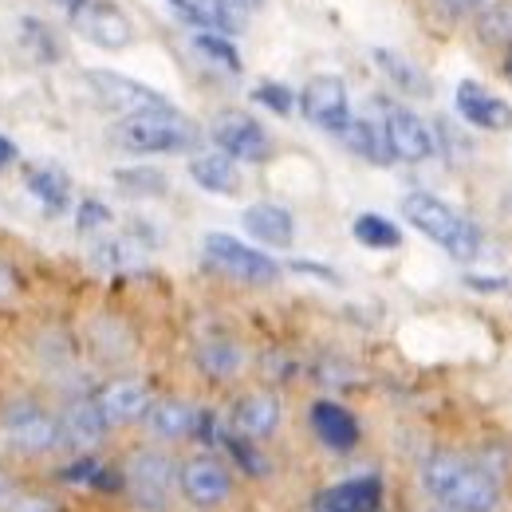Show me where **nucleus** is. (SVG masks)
<instances>
[{
    "mask_svg": "<svg viewBox=\"0 0 512 512\" xmlns=\"http://www.w3.org/2000/svg\"><path fill=\"white\" fill-rule=\"evenodd\" d=\"M418 481H422V493L434 501V509L501 512V505H505L501 477L485 461L457 453V449H434L422 461Z\"/></svg>",
    "mask_w": 512,
    "mask_h": 512,
    "instance_id": "obj_1",
    "label": "nucleus"
},
{
    "mask_svg": "<svg viewBox=\"0 0 512 512\" xmlns=\"http://www.w3.org/2000/svg\"><path fill=\"white\" fill-rule=\"evenodd\" d=\"M402 217H406L422 237H430L434 245H442L453 260H473V256H481V229H477L465 213H457L449 201L434 197V193L410 190L402 197Z\"/></svg>",
    "mask_w": 512,
    "mask_h": 512,
    "instance_id": "obj_2",
    "label": "nucleus"
},
{
    "mask_svg": "<svg viewBox=\"0 0 512 512\" xmlns=\"http://www.w3.org/2000/svg\"><path fill=\"white\" fill-rule=\"evenodd\" d=\"M123 489L134 512H170L178 493V461L162 449H134L123 461Z\"/></svg>",
    "mask_w": 512,
    "mask_h": 512,
    "instance_id": "obj_3",
    "label": "nucleus"
},
{
    "mask_svg": "<svg viewBox=\"0 0 512 512\" xmlns=\"http://www.w3.org/2000/svg\"><path fill=\"white\" fill-rule=\"evenodd\" d=\"M119 146L130 154H182L197 142V127L182 111L158 107V111H142V115H127L119 130H115Z\"/></svg>",
    "mask_w": 512,
    "mask_h": 512,
    "instance_id": "obj_4",
    "label": "nucleus"
},
{
    "mask_svg": "<svg viewBox=\"0 0 512 512\" xmlns=\"http://www.w3.org/2000/svg\"><path fill=\"white\" fill-rule=\"evenodd\" d=\"M201 253L209 260V268H217L221 276L237 280V284H253V288H268L280 280V264L268 253H256L245 241L229 237V233H209L201 241Z\"/></svg>",
    "mask_w": 512,
    "mask_h": 512,
    "instance_id": "obj_5",
    "label": "nucleus"
},
{
    "mask_svg": "<svg viewBox=\"0 0 512 512\" xmlns=\"http://www.w3.org/2000/svg\"><path fill=\"white\" fill-rule=\"evenodd\" d=\"M233 469L213 453H193L178 465V493L197 512H217L233 501Z\"/></svg>",
    "mask_w": 512,
    "mask_h": 512,
    "instance_id": "obj_6",
    "label": "nucleus"
},
{
    "mask_svg": "<svg viewBox=\"0 0 512 512\" xmlns=\"http://www.w3.org/2000/svg\"><path fill=\"white\" fill-rule=\"evenodd\" d=\"M0 430H4L8 446L16 449V453H28V457H40V453H52V449L64 446L60 442V418L48 414L36 402L8 406L4 418H0Z\"/></svg>",
    "mask_w": 512,
    "mask_h": 512,
    "instance_id": "obj_7",
    "label": "nucleus"
},
{
    "mask_svg": "<svg viewBox=\"0 0 512 512\" xmlns=\"http://www.w3.org/2000/svg\"><path fill=\"white\" fill-rule=\"evenodd\" d=\"M379 127H383L390 162H426L438 150L434 130L402 103H383V123Z\"/></svg>",
    "mask_w": 512,
    "mask_h": 512,
    "instance_id": "obj_8",
    "label": "nucleus"
},
{
    "mask_svg": "<svg viewBox=\"0 0 512 512\" xmlns=\"http://www.w3.org/2000/svg\"><path fill=\"white\" fill-rule=\"evenodd\" d=\"M71 24L87 44L103 52H123L134 44V24L127 20V12L107 0H83L79 8H71Z\"/></svg>",
    "mask_w": 512,
    "mask_h": 512,
    "instance_id": "obj_9",
    "label": "nucleus"
},
{
    "mask_svg": "<svg viewBox=\"0 0 512 512\" xmlns=\"http://www.w3.org/2000/svg\"><path fill=\"white\" fill-rule=\"evenodd\" d=\"M300 107L312 127L331 130V134H343L351 123V99H347V83L339 75H312L300 91Z\"/></svg>",
    "mask_w": 512,
    "mask_h": 512,
    "instance_id": "obj_10",
    "label": "nucleus"
},
{
    "mask_svg": "<svg viewBox=\"0 0 512 512\" xmlns=\"http://www.w3.org/2000/svg\"><path fill=\"white\" fill-rule=\"evenodd\" d=\"M213 142H217L221 154H229L237 162H253V166L268 162V154H272L268 130L260 127L253 115H245V111H221L213 119Z\"/></svg>",
    "mask_w": 512,
    "mask_h": 512,
    "instance_id": "obj_11",
    "label": "nucleus"
},
{
    "mask_svg": "<svg viewBox=\"0 0 512 512\" xmlns=\"http://www.w3.org/2000/svg\"><path fill=\"white\" fill-rule=\"evenodd\" d=\"M87 83H91V91H95L111 111H119L123 119H127V115H142V111L170 107V99H166L162 91H154V87L130 79L123 71H87Z\"/></svg>",
    "mask_w": 512,
    "mask_h": 512,
    "instance_id": "obj_12",
    "label": "nucleus"
},
{
    "mask_svg": "<svg viewBox=\"0 0 512 512\" xmlns=\"http://www.w3.org/2000/svg\"><path fill=\"white\" fill-rule=\"evenodd\" d=\"M229 418H233V430H237L241 438L264 442V438H272V434L280 430L284 406H280V398H276L272 390H249V394H241V398L233 402Z\"/></svg>",
    "mask_w": 512,
    "mask_h": 512,
    "instance_id": "obj_13",
    "label": "nucleus"
},
{
    "mask_svg": "<svg viewBox=\"0 0 512 512\" xmlns=\"http://www.w3.org/2000/svg\"><path fill=\"white\" fill-rule=\"evenodd\" d=\"M107 430L111 426H107V418H103L95 398H79V402H71L60 414V442L67 449H75V453H95V449L103 446Z\"/></svg>",
    "mask_w": 512,
    "mask_h": 512,
    "instance_id": "obj_14",
    "label": "nucleus"
},
{
    "mask_svg": "<svg viewBox=\"0 0 512 512\" xmlns=\"http://www.w3.org/2000/svg\"><path fill=\"white\" fill-rule=\"evenodd\" d=\"M95 402H99L107 426L115 430V426H134V422H142L146 410H150V402H154V394H150V386L138 383V379H115V383H107L99 390Z\"/></svg>",
    "mask_w": 512,
    "mask_h": 512,
    "instance_id": "obj_15",
    "label": "nucleus"
},
{
    "mask_svg": "<svg viewBox=\"0 0 512 512\" xmlns=\"http://www.w3.org/2000/svg\"><path fill=\"white\" fill-rule=\"evenodd\" d=\"M457 115L477 130H512V107L509 103H505L501 95L485 91V87H481V83H473V79L457 83Z\"/></svg>",
    "mask_w": 512,
    "mask_h": 512,
    "instance_id": "obj_16",
    "label": "nucleus"
},
{
    "mask_svg": "<svg viewBox=\"0 0 512 512\" xmlns=\"http://www.w3.org/2000/svg\"><path fill=\"white\" fill-rule=\"evenodd\" d=\"M142 422L162 442H186V438L197 434L201 414L193 410V402H186V398H154Z\"/></svg>",
    "mask_w": 512,
    "mask_h": 512,
    "instance_id": "obj_17",
    "label": "nucleus"
},
{
    "mask_svg": "<svg viewBox=\"0 0 512 512\" xmlns=\"http://www.w3.org/2000/svg\"><path fill=\"white\" fill-rule=\"evenodd\" d=\"M379 505H383V481L355 477V481H343V485L316 493L312 512H379Z\"/></svg>",
    "mask_w": 512,
    "mask_h": 512,
    "instance_id": "obj_18",
    "label": "nucleus"
},
{
    "mask_svg": "<svg viewBox=\"0 0 512 512\" xmlns=\"http://www.w3.org/2000/svg\"><path fill=\"white\" fill-rule=\"evenodd\" d=\"M308 418H312V434L331 453H351V449L359 446V422H355V414L347 406H339L331 398H320Z\"/></svg>",
    "mask_w": 512,
    "mask_h": 512,
    "instance_id": "obj_19",
    "label": "nucleus"
},
{
    "mask_svg": "<svg viewBox=\"0 0 512 512\" xmlns=\"http://www.w3.org/2000/svg\"><path fill=\"white\" fill-rule=\"evenodd\" d=\"M245 229H249V237H256L260 245H268V249H288L292 241H296V221H292V213L284 209V205H272V201H256L245 209Z\"/></svg>",
    "mask_w": 512,
    "mask_h": 512,
    "instance_id": "obj_20",
    "label": "nucleus"
},
{
    "mask_svg": "<svg viewBox=\"0 0 512 512\" xmlns=\"http://www.w3.org/2000/svg\"><path fill=\"white\" fill-rule=\"evenodd\" d=\"M190 24H197L201 32H217V36H241L245 16L233 0H170Z\"/></svg>",
    "mask_w": 512,
    "mask_h": 512,
    "instance_id": "obj_21",
    "label": "nucleus"
},
{
    "mask_svg": "<svg viewBox=\"0 0 512 512\" xmlns=\"http://www.w3.org/2000/svg\"><path fill=\"white\" fill-rule=\"evenodd\" d=\"M190 178L205 193H217V197H233L241 193V170L229 154L221 150H209V154H197L190 162Z\"/></svg>",
    "mask_w": 512,
    "mask_h": 512,
    "instance_id": "obj_22",
    "label": "nucleus"
},
{
    "mask_svg": "<svg viewBox=\"0 0 512 512\" xmlns=\"http://www.w3.org/2000/svg\"><path fill=\"white\" fill-rule=\"evenodd\" d=\"M197 367H201L209 379L225 383V379H233V375L245 367V351H241V343H233V339H209V343L197 347Z\"/></svg>",
    "mask_w": 512,
    "mask_h": 512,
    "instance_id": "obj_23",
    "label": "nucleus"
},
{
    "mask_svg": "<svg viewBox=\"0 0 512 512\" xmlns=\"http://www.w3.org/2000/svg\"><path fill=\"white\" fill-rule=\"evenodd\" d=\"M343 138H347V146H351L363 162H371V166H390V150H386V138L379 123H371V119H351L347 130H343Z\"/></svg>",
    "mask_w": 512,
    "mask_h": 512,
    "instance_id": "obj_24",
    "label": "nucleus"
},
{
    "mask_svg": "<svg viewBox=\"0 0 512 512\" xmlns=\"http://www.w3.org/2000/svg\"><path fill=\"white\" fill-rule=\"evenodd\" d=\"M351 233H355V241L359 245H367V249H375V253H383V249H398L402 245V233H398V225L383 217V213H359L355 217V225H351Z\"/></svg>",
    "mask_w": 512,
    "mask_h": 512,
    "instance_id": "obj_25",
    "label": "nucleus"
},
{
    "mask_svg": "<svg viewBox=\"0 0 512 512\" xmlns=\"http://www.w3.org/2000/svg\"><path fill=\"white\" fill-rule=\"evenodd\" d=\"M28 193L40 201V209L60 213L67 205V178L56 166H36V170H28Z\"/></svg>",
    "mask_w": 512,
    "mask_h": 512,
    "instance_id": "obj_26",
    "label": "nucleus"
},
{
    "mask_svg": "<svg viewBox=\"0 0 512 512\" xmlns=\"http://www.w3.org/2000/svg\"><path fill=\"white\" fill-rule=\"evenodd\" d=\"M20 40H24V48L32 52V60H40V64H52V60H60V44H56V36H52V28H44L40 20H20Z\"/></svg>",
    "mask_w": 512,
    "mask_h": 512,
    "instance_id": "obj_27",
    "label": "nucleus"
},
{
    "mask_svg": "<svg viewBox=\"0 0 512 512\" xmlns=\"http://www.w3.org/2000/svg\"><path fill=\"white\" fill-rule=\"evenodd\" d=\"M481 40L485 44H509L512 40V4L509 0H497L481 12Z\"/></svg>",
    "mask_w": 512,
    "mask_h": 512,
    "instance_id": "obj_28",
    "label": "nucleus"
},
{
    "mask_svg": "<svg viewBox=\"0 0 512 512\" xmlns=\"http://www.w3.org/2000/svg\"><path fill=\"white\" fill-rule=\"evenodd\" d=\"M193 44H197V52H205L209 60H217L225 71H241V56H237V48L229 44V36H217V32H197V36H193Z\"/></svg>",
    "mask_w": 512,
    "mask_h": 512,
    "instance_id": "obj_29",
    "label": "nucleus"
},
{
    "mask_svg": "<svg viewBox=\"0 0 512 512\" xmlns=\"http://www.w3.org/2000/svg\"><path fill=\"white\" fill-rule=\"evenodd\" d=\"M375 60H379V67H383L386 75H390V79H394L402 91H426V75H422L414 64L398 60L394 52H375Z\"/></svg>",
    "mask_w": 512,
    "mask_h": 512,
    "instance_id": "obj_30",
    "label": "nucleus"
},
{
    "mask_svg": "<svg viewBox=\"0 0 512 512\" xmlns=\"http://www.w3.org/2000/svg\"><path fill=\"white\" fill-rule=\"evenodd\" d=\"M119 186H130V193H162L166 190V178L158 170H119L115 174Z\"/></svg>",
    "mask_w": 512,
    "mask_h": 512,
    "instance_id": "obj_31",
    "label": "nucleus"
},
{
    "mask_svg": "<svg viewBox=\"0 0 512 512\" xmlns=\"http://www.w3.org/2000/svg\"><path fill=\"white\" fill-rule=\"evenodd\" d=\"M256 103L272 107L276 115H288L296 99H292V91H288V87H280V83H260V87H256Z\"/></svg>",
    "mask_w": 512,
    "mask_h": 512,
    "instance_id": "obj_32",
    "label": "nucleus"
},
{
    "mask_svg": "<svg viewBox=\"0 0 512 512\" xmlns=\"http://www.w3.org/2000/svg\"><path fill=\"white\" fill-rule=\"evenodd\" d=\"M438 4V12L446 16V20H469V16H481L489 4H497V0H434Z\"/></svg>",
    "mask_w": 512,
    "mask_h": 512,
    "instance_id": "obj_33",
    "label": "nucleus"
},
{
    "mask_svg": "<svg viewBox=\"0 0 512 512\" xmlns=\"http://www.w3.org/2000/svg\"><path fill=\"white\" fill-rule=\"evenodd\" d=\"M4 512H60V505L52 497H44V493H20L16 489V497L4 505Z\"/></svg>",
    "mask_w": 512,
    "mask_h": 512,
    "instance_id": "obj_34",
    "label": "nucleus"
},
{
    "mask_svg": "<svg viewBox=\"0 0 512 512\" xmlns=\"http://www.w3.org/2000/svg\"><path fill=\"white\" fill-rule=\"evenodd\" d=\"M229 449H233V457H237L253 477H264V461L256 457L253 446H245V438H229Z\"/></svg>",
    "mask_w": 512,
    "mask_h": 512,
    "instance_id": "obj_35",
    "label": "nucleus"
},
{
    "mask_svg": "<svg viewBox=\"0 0 512 512\" xmlns=\"http://www.w3.org/2000/svg\"><path fill=\"white\" fill-rule=\"evenodd\" d=\"M103 221H111V213H107L99 201H83V209H79V229L87 233V229H99Z\"/></svg>",
    "mask_w": 512,
    "mask_h": 512,
    "instance_id": "obj_36",
    "label": "nucleus"
},
{
    "mask_svg": "<svg viewBox=\"0 0 512 512\" xmlns=\"http://www.w3.org/2000/svg\"><path fill=\"white\" fill-rule=\"evenodd\" d=\"M465 284H469V288H477V292H505V280H485V276H469Z\"/></svg>",
    "mask_w": 512,
    "mask_h": 512,
    "instance_id": "obj_37",
    "label": "nucleus"
},
{
    "mask_svg": "<svg viewBox=\"0 0 512 512\" xmlns=\"http://www.w3.org/2000/svg\"><path fill=\"white\" fill-rule=\"evenodd\" d=\"M12 497H16V481H12V477L0 469V512H4V505H8Z\"/></svg>",
    "mask_w": 512,
    "mask_h": 512,
    "instance_id": "obj_38",
    "label": "nucleus"
},
{
    "mask_svg": "<svg viewBox=\"0 0 512 512\" xmlns=\"http://www.w3.org/2000/svg\"><path fill=\"white\" fill-rule=\"evenodd\" d=\"M12 158H16V146H12L8 138H0V170H4V166H8Z\"/></svg>",
    "mask_w": 512,
    "mask_h": 512,
    "instance_id": "obj_39",
    "label": "nucleus"
},
{
    "mask_svg": "<svg viewBox=\"0 0 512 512\" xmlns=\"http://www.w3.org/2000/svg\"><path fill=\"white\" fill-rule=\"evenodd\" d=\"M505 75L512 79V40L505 44Z\"/></svg>",
    "mask_w": 512,
    "mask_h": 512,
    "instance_id": "obj_40",
    "label": "nucleus"
},
{
    "mask_svg": "<svg viewBox=\"0 0 512 512\" xmlns=\"http://www.w3.org/2000/svg\"><path fill=\"white\" fill-rule=\"evenodd\" d=\"M233 4H245V8H256V4H260V0H233Z\"/></svg>",
    "mask_w": 512,
    "mask_h": 512,
    "instance_id": "obj_41",
    "label": "nucleus"
},
{
    "mask_svg": "<svg viewBox=\"0 0 512 512\" xmlns=\"http://www.w3.org/2000/svg\"><path fill=\"white\" fill-rule=\"evenodd\" d=\"M434 512H446V509H434Z\"/></svg>",
    "mask_w": 512,
    "mask_h": 512,
    "instance_id": "obj_42",
    "label": "nucleus"
}]
</instances>
